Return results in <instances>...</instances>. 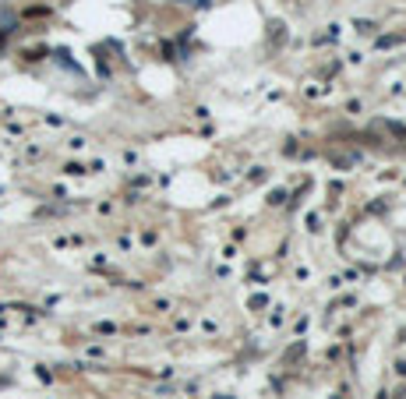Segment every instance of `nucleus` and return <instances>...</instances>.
<instances>
[]
</instances>
